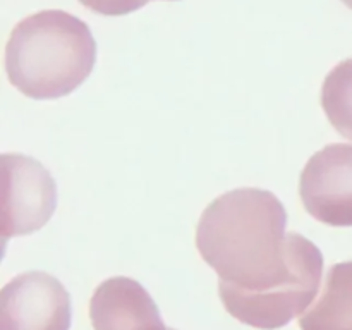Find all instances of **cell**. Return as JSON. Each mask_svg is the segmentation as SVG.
<instances>
[{"label":"cell","instance_id":"cell-1","mask_svg":"<svg viewBox=\"0 0 352 330\" xmlns=\"http://www.w3.org/2000/svg\"><path fill=\"white\" fill-rule=\"evenodd\" d=\"M285 223L280 199L260 188L232 189L199 217L196 248L219 275L223 308L244 325L282 329L318 294L322 251Z\"/></svg>","mask_w":352,"mask_h":330},{"label":"cell","instance_id":"cell-2","mask_svg":"<svg viewBox=\"0 0 352 330\" xmlns=\"http://www.w3.org/2000/svg\"><path fill=\"white\" fill-rule=\"evenodd\" d=\"M96 62V41L88 24L65 10L24 17L6 45L10 85L33 100H55L78 89Z\"/></svg>","mask_w":352,"mask_h":330},{"label":"cell","instance_id":"cell-3","mask_svg":"<svg viewBox=\"0 0 352 330\" xmlns=\"http://www.w3.org/2000/svg\"><path fill=\"white\" fill-rule=\"evenodd\" d=\"M57 208V184L34 158L19 153L2 155V236H30Z\"/></svg>","mask_w":352,"mask_h":330},{"label":"cell","instance_id":"cell-4","mask_svg":"<svg viewBox=\"0 0 352 330\" xmlns=\"http://www.w3.org/2000/svg\"><path fill=\"white\" fill-rule=\"evenodd\" d=\"M71 322V296L52 275L24 272L2 287L0 330H69Z\"/></svg>","mask_w":352,"mask_h":330},{"label":"cell","instance_id":"cell-5","mask_svg":"<svg viewBox=\"0 0 352 330\" xmlns=\"http://www.w3.org/2000/svg\"><path fill=\"white\" fill-rule=\"evenodd\" d=\"M306 212L330 227H352V144L332 143L316 151L299 179Z\"/></svg>","mask_w":352,"mask_h":330},{"label":"cell","instance_id":"cell-6","mask_svg":"<svg viewBox=\"0 0 352 330\" xmlns=\"http://www.w3.org/2000/svg\"><path fill=\"white\" fill-rule=\"evenodd\" d=\"M95 330H168L146 289L129 277H112L95 289L89 301Z\"/></svg>","mask_w":352,"mask_h":330},{"label":"cell","instance_id":"cell-7","mask_svg":"<svg viewBox=\"0 0 352 330\" xmlns=\"http://www.w3.org/2000/svg\"><path fill=\"white\" fill-rule=\"evenodd\" d=\"M301 330H352V260L327 272L322 294L299 316Z\"/></svg>","mask_w":352,"mask_h":330},{"label":"cell","instance_id":"cell-8","mask_svg":"<svg viewBox=\"0 0 352 330\" xmlns=\"http://www.w3.org/2000/svg\"><path fill=\"white\" fill-rule=\"evenodd\" d=\"M322 107L333 129L352 141V58L339 62L327 74Z\"/></svg>","mask_w":352,"mask_h":330},{"label":"cell","instance_id":"cell-9","mask_svg":"<svg viewBox=\"0 0 352 330\" xmlns=\"http://www.w3.org/2000/svg\"><path fill=\"white\" fill-rule=\"evenodd\" d=\"M150 0H79L86 9L102 16H126L144 7Z\"/></svg>","mask_w":352,"mask_h":330},{"label":"cell","instance_id":"cell-10","mask_svg":"<svg viewBox=\"0 0 352 330\" xmlns=\"http://www.w3.org/2000/svg\"><path fill=\"white\" fill-rule=\"evenodd\" d=\"M340 2H342L344 6L349 7V9H352V0H340Z\"/></svg>","mask_w":352,"mask_h":330},{"label":"cell","instance_id":"cell-11","mask_svg":"<svg viewBox=\"0 0 352 330\" xmlns=\"http://www.w3.org/2000/svg\"><path fill=\"white\" fill-rule=\"evenodd\" d=\"M168 330H175V329H168Z\"/></svg>","mask_w":352,"mask_h":330}]
</instances>
